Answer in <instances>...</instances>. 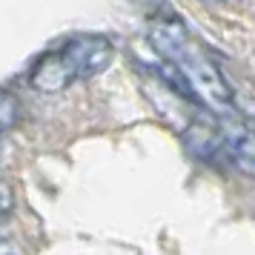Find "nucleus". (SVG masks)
I'll use <instances>...</instances> for the list:
<instances>
[{"mask_svg": "<svg viewBox=\"0 0 255 255\" xmlns=\"http://www.w3.org/2000/svg\"><path fill=\"white\" fill-rule=\"evenodd\" d=\"M115 58L112 40L106 35H75L55 52H46L29 69V83L37 92H63L75 81H86L109 69Z\"/></svg>", "mask_w": 255, "mask_h": 255, "instance_id": "nucleus-1", "label": "nucleus"}, {"mask_svg": "<svg viewBox=\"0 0 255 255\" xmlns=\"http://www.w3.org/2000/svg\"><path fill=\"white\" fill-rule=\"evenodd\" d=\"M169 63L178 66V72L184 75L186 86H189V92L195 95V101L201 106H207L209 112H215V115H224V112L232 109L235 92H232L230 81L224 78L218 63L195 46L192 37L169 58Z\"/></svg>", "mask_w": 255, "mask_h": 255, "instance_id": "nucleus-2", "label": "nucleus"}, {"mask_svg": "<svg viewBox=\"0 0 255 255\" xmlns=\"http://www.w3.org/2000/svg\"><path fill=\"white\" fill-rule=\"evenodd\" d=\"M218 140L224 161H230L244 175H255V132L241 118L230 112L218 115Z\"/></svg>", "mask_w": 255, "mask_h": 255, "instance_id": "nucleus-3", "label": "nucleus"}, {"mask_svg": "<svg viewBox=\"0 0 255 255\" xmlns=\"http://www.w3.org/2000/svg\"><path fill=\"white\" fill-rule=\"evenodd\" d=\"M17 121H20V101L9 89H0V135L17 127Z\"/></svg>", "mask_w": 255, "mask_h": 255, "instance_id": "nucleus-4", "label": "nucleus"}, {"mask_svg": "<svg viewBox=\"0 0 255 255\" xmlns=\"http://www.w3.org/2000/svg\"><path fill=\"white\" fill-rule=\"evenodd\" d=\"M9 212H12V189L0 184V215H9Z\"/></svg>", "mask_w": 255, "mask_h": 255, "instance_id": "nucleus-5", "label": "nucleus"}, {"mask_svg": "<svg viewBox=\"0 0 255 255\" xmlns=\"http://www.w3.org/2000/svg\"><path fill=\"white\" fill-rule=\"evenodd\" d=\"M0 255H17V253H14V247L9 241H0Z\"/></svg>", "mask_w": 255, "mask_h": 255, "instance_id": "nucleus-6", "label": "nucleus"}]
</instances>
